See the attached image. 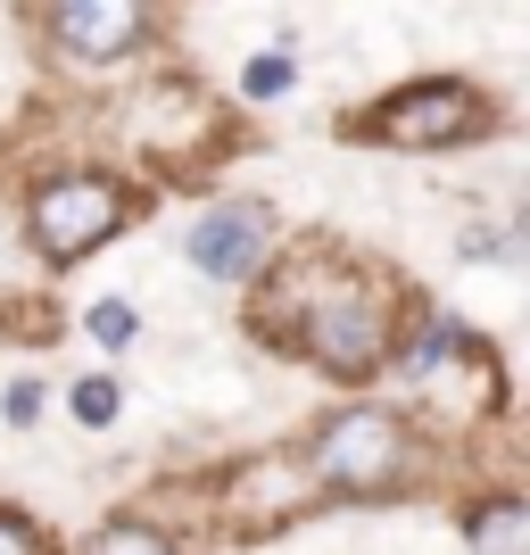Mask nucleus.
I'll return each instance as SVG.
<instances>
[{
  "label": "nucleus",
  "mask_w": 530,
  "mask_h": 555,
  "mask_svg": "<svg viewBox=\"0 0 530 555\" xmlns=\"http://www.w3.org/2000/svg\"><path fill=\"white\" fill-rule=\"evenodd\" d=\"M274 282H290L282 299L257 307V332H274V340H290L315 373H332V382H373V373L390 365V340H398V299L390 282L365 274V266H323V257H307V266H282Z\"/></svg>",
  "instance_id": "f257e3e1"
},
{
  "label": "nucleus",
  "mask_w": 530,
  "mask_h": 555,
  "mask_svg": "<svg viewBox=\"0 0 530 555\" xmlns=\"http://www.w3.org/2000/svg\"><path fill=\"white\" fill-rule=\"evenodd\" d=\"M423 423L398 415V406H332V415L307 431L299 464L315 498H340V506H373V498H406L423 481Z\"/></svg>",
  "instance_id": "f03ea898"
},
{
  "label": "nucleus",
  "mask_w": 530,
  "mask_h": 555,
  "mask_svg": "<svg viewBox=\"0 0 530 555\" xmlns=\"http://www.w3.org/2000/svg\"><path fill=\"white\" fill-rule=\"evenodd\" d=\"M348 133L365 150H398V158H439V150H473V141L497 133V100L464 75H415V83H390L382 100L348 116Z\"/></svg>",
  "instance_id": "7ed1b4c3"
},
{
  "label": "nucleus",
  "mask_w": 530,
  "mask_h": 555,
  "mask_svg": "<svg viewBox=\"0 0 530 555\" xmlns=\"http://www.w3.org/2000/svg\"><path fill=\"white\" fill-rule=\"evenodd\" d=\"M25 249L42 257V266H83L92 249H108L116 232L141 216L133 183L125 175H108V166H59V175H42V183L25 191Z\"/></svg>",
  "instance_id": "20e7f679"
},
{
  "label": "nucleus",
  "mask_w": 530,
  "mask_h": 555,
  "mask_svg": "<svg viewBox=\"0 0 530 555\" xmlns=\"http://www.w3.org/2000/svg\"><path fill=\"white\" fill-rule=\"evenodd\" d=\"M274 249H282V224H274L266 199H208V208L191 216V232H183L191 274L224 282V291H249V282L274 266Z\"/></svg>",
  "instance_id": "39448f33"
},
{
  "label": "nucleus",
  "mask_w": 530,
  "mask_h": 555,
  "mask_svg": "<svg viewBox=\"0 0 530 555\" xmlns=\"http://www.w3.org/2000/svg\"><path fill=\"white\" fill-rule=\"evenodd\" d=\"M42 25H50V50L75 67H125L158 34V0H50Z\"/></svg>",
  "instance_id": "423d86ee"
},
{
  "label": "nucleus",
  "mask_w": 530,
  "mask_h": 555,
  "mask_svg": "<svg viewBox=\"0 0 530 555\" xmlns=\"http://www.w3.org/2000/svg\"><path fill=\"white\" fill-rule=\"evenodd\" d=\"M224 506H232V531H282V522H299L307 506H323L315 481H307L299 456H257L241 464L224 481Z\"/></svg>",
  "instance_id": "0eeeda50"
},
{
  "label": "nucleus",
  "mask_w": 530,
  "mask_h": 555,
  "mask_svg": "<svg viewBox=\"0 0 530 555\" xmlns=\"http://www.w3.org/2000/svg\"><path fill=\"white\" fill-rule=\"evenodd\" d=\"M464 555H530V498L522 489H481L464 506Z\"/></svg>",
  "instance_id": "6e6552de"
},
{
  "label": "nucleus",
  "mask_w": 530,
  "mask_h": 555,
  "mask_svg": "<svg viewBox=\"0 0 530 555\" xmlns=\"http://www.w3.org/2000/svg\"><path fill=\"white\" fill-rule=\"evenodd\" d=\"M83 555H183V547H174V531L150 522V514H108V522L83 539Z\"/></svg>",
  "instance_id": "1a4fd4ad"
},
{
  "label": "nucleus",
  "mask_w": 530,
  "mask_h": 555,
  "mask_svg": "<svg viewBox=\"0 0 530 555\" xmlns=\"http://www.w3.org/2000/svg\"><path fill=\"white\" fill-rule=\"evenodd\" d=\"M83 340L108 348V357H125V348L141 340V307L133 299H92V307H83Z\"/></svg>",
  "instance_id": "9d476101"
},
{
  "label": "nucleus",
  "mask_w": 530,
  "mask_h": 555,
  "mask_svg": "<svg viewBox=\"0 0 530 555\" xmlns=\"http://www.w3.org/2000/svg\"><path fill=\"white\" fill-rule=\"evenodd\" d=\"M290 83H299V67H290V42L249 50V59H241V100H282Z\"/></svg>",
  "instance_id": "9b49d317"
},
{
  "label": "nucleus",
  "mask_w": 530,
  "mask_h": 555,
  "mask_svg": "<svg viewBox=\"0 0 530 555\" xmlns=\"http://www.w3.org/2000/svg\"><path fill=\"white\" fill-rule=\"evenodd\" d=\"M67 406H75V423H83V431H108L116 406H125V390H116L108 373H83V382L67 390Z\"/></svg>",
  "instance_id": "f8f14e48"
},
{
  "label": "nucleus",
  "mask_w": 530,
  "mask_h": 555,
  "mask_svg": "<svg viewBox=\"0 0 530 555\" xmlns=\"http://www.w3.org/2000/svg\"><path fill=\"white\" fill-rule=\"evenodd\" d=\"M0 555H59V547H50V531L34 522V514L0 506Z\"/></svg>",
  "instance_id": "ddd939ff"
},
{
  "label": "nucleus",
  "mask_w": 530,
  "mask_h": 555,
  "mask_svg": "<svg viewBox=\"0 0 530 555\" xmlns=\"http://www.w3.org/2000/svg\"><path fill=\"white\" fill-rule=\"evenodd\" d=\"M0 423H9V431H34V423H42V382H9V390H0Z\"/></svg>",
  "instance_id": "4468645a"
}]
</instances>
